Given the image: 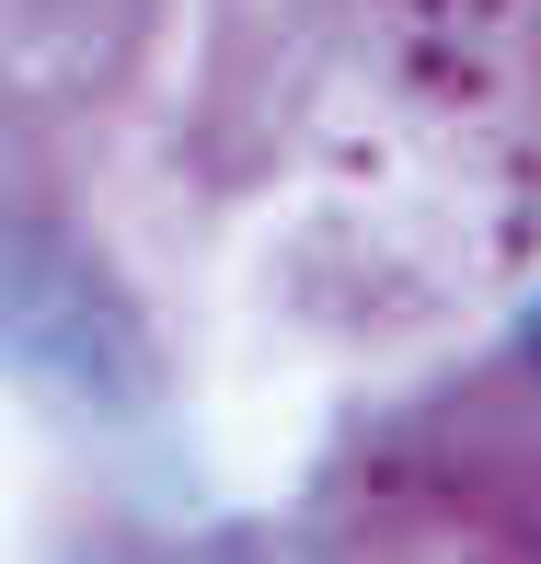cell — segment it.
I'll use <instances>...</instances> for the list:
<instances>
[{"mask_svg": "<svg viewBox=\"0 0 541 564\" xmlns=\"http://www.w3.org/2000/svg\"><path fill=\"white\" fill-rule=\"evenodd\" d=\"M0 357H12L58 415H93V426L150 415V392H162V357H150L127 289L82 242L23 230V219L0 230Z\"/></svg>", "mask_w": 541, "mask_h": 564, "instance_id": "1", "label": "cell"}, {"mask_svg": "<svg viewBox=\"0 0 541 564\" xmlns=\"http://www.w3.org/2000/svg\"><path fill=\"white\" fill-rule=\"evenodd\" d=\"M519 346H530V369H541V300H530V323H519Z\"/></svg>", "mask_w": 541, "mask_h": 564, "instance_id": "2", "label": "cell"}]
</instances>
